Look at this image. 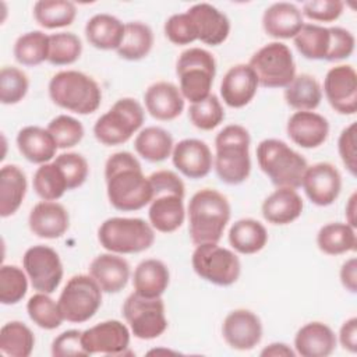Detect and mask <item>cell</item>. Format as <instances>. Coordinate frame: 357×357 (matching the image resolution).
<instances>
[{
	"label": "cell",
	"mask_w": 357,
	"mask_h": 357,
	"mask_svg": "<svg viewBox=\"0 0 357 357\" xmlns=\"http://www.w3.org/2000/svg\"><path fill=\"white\" fill-rule=\"evenodd\" d=\"M339 156L351 176H356L357 162H356V123H350L344 127L337 139Z\"/></svg>",
	"instance_id": "cell-54"
},
{
	"label": "cell",
	"mask_w": 357,
	"mask_h": 357,
	"mask_svg": "<svg viewBox=\"0 0 357 357\" xmlns=\"http://www.w3.org/2000/svg\"><path fill=\"white\" fill-rule=\"evenodd\" d=\"M124 26L117 17L106 13L95 14L86 21L85 36L99 50H117L124 36Z\"/></svg>",
	"instance_id": "cell-31"
},
{
	"label": "cell",
	"mask_w": 357,
	"mask_h": 357,
	"mask_svg": "<svg viewBox=\"0 0 357 357\" xmlns=\"http://www.w3.org/2000/svg\"><path fill=\"white\" fill-rule=\"evenodd\" d=\"M82 53V42L73 32H56L49 35L47 61L53 66L75 63Z\"/></svg>",
	"instance_id": "cell-44"
},
{
	"label": "cell",
	"mask_w": 357,
	"mask_h": 357,
	"mask_svg": "<svg viewBox=\"0 0 357 357\" xmlns=\"http://www.w3.org/2000/svg\"><path fill=\"white\" fill-rule=\"evenodd\" d=\"M102 293L91 275L71 276L57 300L64 321L73 324L89 321L102 305Z\"/></svg>",
	"instance_id": "cell-11"
},
{
	"label": "cell",
	"mask_w": 357,
	"mask_h": 357,
	"mask_svg": "<svg viewBox=\"0 0 357 357\" xmlns=\"http://www.w3.org/2000/svg\"><path fill=\"white\" fill-rule=\"evenodd\" d=\"M262 357H293L296 356V351H293L286 343L275 342L268 344L261 351Z\"/></svg>",
	"instance_id": "cell-57"
},
{
	"label": "cell",
	"mask_w": 357,
	"mask_h": 357,
	"mask_svg": "<svg viewBox=\"0 0 357 357\" xmlns=\"http://www.w3.org/2000/svg\"><path fill=\"white\" fill-rule=\"evenodd\" d=\"M173 146L174 142L172 134L156 126L142 128L134 139L137 153L151 163L166 160L172 155Z\"/></svg>",
	"instance_id": "cell-34"
},
{
	"label": "cell",
	"mask_w": 357,
	"mask_h": 357,
	"mask_svg": "<svg viewBox=\"0 0 357 357\" xmlns=\"http://www.w3.org/2000/svg\"><path fill=\"white\" fill-rule=\"evenodd\" d=\"M257 160L261 170L278 188L297 190L301 187L303 176L308 167L303 155L276 138H266L258 144Z\"/></svg>",
	"instance_id": "cell-5"
},
{
	"label": "cell",
	"mask_w": 357,
	"mask_h": 357,
	"mask_svg": "<svg viewBox=\"0 0 357 357\" xmlns=\"http://www.w3.org/2000/svg\"><path fill=\"white\" fill-rule=\"evenodd\" d=\"M339 342L344 350L357 351V318L351 317L343 322L339 331Z\"/></svg>",
	"instance_id": "cell-55"
},
{
	"label": "cell",
	"mask_w": 357,
	"mask_h": 357,
	"mask_svg": "<svg viewBox=\"0 0 357 357\" xmlns=\"http://www.w3.org/2000/svg\"><path fill=\"white\" fill-rule=\"evenodd\" d=\"M33 17L46 29L64 28L74 22L77 7L68 0H39L33 4Z\"/></svg>",
	"instance_id": "cell-39"
},
{
	"label": "cell",
	"mask_w": 357,
	"mask_h": 357,
	"mask_svg": "<svg viewBox=\"0 0 357 357\" xmlns=\"http://www.w3.org/2000/svg\"><path fill=\"white\" fill-rule=\"evenodd\" d=\"M89 275L103 293L121 291L130 279V264L120 254H99L89 264Z\"/></svg>",
	"instance_id": "cell-24"
},
{
	"label": "cell",
	"mask_w": 357,
	"mask_h": 357,
	"mask_svg": "<svg viewBox=\"0 0 357 357\" xmlns=\"http://www.w3.org/2000/svg\"><path fill=\"white\" fill-rule=\"evenodd\" d=\"M22 266L31 286L39 293H54L64 275L59 254L49 245L38 244L29 247L22 257Z\"/></svg>",
	"instance_id": "cell-13"
},
{
	"label": "cell",
	"mask_w": 357,
	"mask_h": 357,
	"mask_svg": "<svg viewBox=\"0 0 357 357\" xmlns=\"http://www.w3.org/2000/svg\"><path fill=\"white\" fill-rule=\"evenodd\" d=\"M293 40L303 57L308 60H326L331 45L329 28L318 24H304Z\"/></svg>",
	"instance_id": "cell-38"
},
{
	"label": "cell",
	"mask_w": 357,
	"mask_h": 357,
	"mask_svg": "<svg viewBox=\"0 0 357 357\" xmlns=\"http://www.w3.org/2000/svg\"><path fill=\"white\" fill-rule=\"evenodd\" d=\"M105 178L109 202L117 211H138L151 204L153 191L149 178L131 152L110 155L105 163Z\"/></svg>",
	"instance_id": "cell-1"
},
{
	"label": "cell",
	"mask_w": 357,
	"mask_h": 357,
	"mask_svg": "<svg viewBox=\"0 0 357 357\" xmlns=\"http://www.w3.org/2000/svg\"><path fill=\"white\" fill-rule=\"evenodd\" d=\"M286 103L297 112L315 110L322 100V88L315 77L298 74L284 88Z\"/></svg>",
	"instance_id": "cell-35"
},
{
	"label": "cell",
	"mask_w": 357,
	"mask_h": 357,
	"mask_svg": "<svg viewBox=\"0 0 357 357\" xmlns=\"http://www.w3.org/2000/svg\"><path fill=\"white\" fill-rule=\"evenodd\" d=\"M26 176L17 165H6L0 170V216L14 215L26 194Z\"/></svg>",
	"instance_id": "cell-32"
},
{
	"label": "cell",
	"mask_w": 357,
	"mask_h": 357,
	"mask_svg": "<svg viewBox=\"0 0 357 357\" xmlns=\"http://www.w3.org/2000/svg\"><path fill=\"white\" fill-rule=\"evenodd\" d=\"M180 92L185 100L197 103L211 95L216 75V61L211 52L202 47H190L180 53L176 63Z\"/></svg>",
	"instance_id": "cell-7"
},
{
	"label": "cell",
	"mask_w": 357,
	"mask_h": 357,
	"mask_svg": "<svg viewBox=\"0 0 357 357\" xmlns=\"http://www.w3.org/2000/svg\"><path fill=\"white\" fill-rule=\"evenodd\" d=\"M52 356L54 357H78L88 356L82 346V331L70 329L60 333L52 342Z\"/></svg>",
	"instance_id": "cell-53"
},
{
	"label": "cell",
	"mask_w": 357,
	"mask_h": 357,
	"mask_svg": "<svg viewBox=\"0 0 357 357\" xmlns=\"http://www.w3.org/2000/svg\"><path fill=\"white\" fill-rule=\"evenodd\" d=\"M222 336L234 350H251L262 339V324L257 314L237 308L226 315L222 324Z\"/></svg>",
	"instance_id": "cell-17"
},
{
	"label": "cell",
	"mask_w": 357,
	"mask_h": 357,
	"mask_svg": "<svg viewBox=\"0 0 357 357\" xmlns=\"http://www.w3.org/2000/svg\"><path fill=\"white\" fill-rule=\"evenodd\" d=\"M49 96L61 109L77 114H91L100 106L102 89L85 73L64 70L56 73L49 81Z\"/></svg>",
	"instance_id": "cell-4"
},
{
	"label": "cell",
	"mask_w": 357,
	"mask_h": 357,
	"mask_svg": "<svg viewBox=\"0 0 357 357\" xmlns=\"http://www.w3.org/2000/svg\"><path fill=\"white\" fill-rule=\"evenodd\" d=\"M32 185L38 197L43 201H57L68 191L66 177L54 162L43 163L36 169Z\"/></svg>",
	"instance_id": "cell-42"
},
{
	"label": "cell",
	"mask_w": 357,
	"mask_h": 357,
	"mask_svg": "<svg viewBox=\"0 0 357 357\" xmlns=\"http://www.w3.org/2000/svg\"><path fill=\"white\" fill-rule=\"evenodd\" d=\"M46 130L52 134L59 149H67L78 145L85 134L82 123L67 114H60L52 119Z\"/></svg>",
	"instance_id": "cell-48"
},
{
	"label": "cell",
	"mask_w": 357,
	"mask_h": 357,
	"mask_svg": "<svg viewBox=\"0 0 357 357\" xmlns=\"http://www.w3.org/2000/svg\"><path fill=\"white\" fill-rule=\"evenodd\" d=\"M191 18L197 39L209 46L222 45L230 33V21L225 13L209 3H198L187 11Z\"/></svg>",
	"instance_id": "cell-19"
},
{
	"label": "cell",
	"mask_w": 357,
	"mask_h": 357,
	"mask_svg": "<svg viewBox=\"0 0 357 357\" xmlns=\"http://www.w3.org/2000/svg\"><path fill=\"white\" fill-rule=\"evenodd\" d=\"M20 153L31 163L43 165L56 158L59 149L52 134L39 126H26L17 134Z\"/></svg>",
	"instance_id": "cell-29"
},
{
	"label": "cell",
	"mask_w": 357,
	"mask_h": 357,
	"mask_svg": "<svg viewBox=\"0 0 357 357\" xmlns=\"http://www.w3.org/2000/svg\"><path fill=\"white\" fill-rule=\"evenodd\" d=\"M28 290V275L15 265L0 268V303L13 305L20 303Z\"/></svg>",
	"instance_id": "cell-45"
},
{
	"label": "cell",
	"mask_w": 357,
	"mask_h": 357,
	"mask_svg": "<svg viewBox=\"0 0 357 357\" xmlns=\"http://www.w3.org/2000/svg\"><path fill=\"white\" fill-rule=\"evenodd\" d=\"M258 78L248 64L230 67L220 82L222 100L233 109L247 106L258 91Z\"/></svg>",
	"instance_id": "cell-20"
},
{
	"label": "cell",
	"mask_w": 357,
	"mask_h": 357,
	"mask_svg": "<svg viewBox=\"0 0 357 357\" xmlns=\"http://www.w3.org/2000/svg\"><path fill=\"white\" fill-rule=\"evenodd\" d=\"M172 160L174 167L188 178H202L209 174L213 156L206 142L197 138H185L173 146Z\"/></svg>",
	"instance_id": "cell-18"
},
{
	"label": "cell",
	"mask_w": 357,
	"mask_h": 357,
	"mask_svg": "<svg viewBox=\"0 0 357 357\" xmlns=\"http://www.w3.org/2000/svg\"><path fill=\"white\" fill-rule=\"evenodd\" d=\"M123 317L131 333L142 340L156 339L167 329L165 303L160 297L148 298L131 293L123 304Z\"/></svg>",
	"instance_id": "cell-12"
},
{
	"label": "cell",
	"mask_w": 357,
	"mask_h": 357,
	"mask_svg": "<svg viewBox=\"0 0 357 357\" xmlns=\"http://www.w3.org/2000/svg\"><path fill=\"white\" fill-rule=\"evenodd\" d=\"M336 335L324 322H308L294 336L296 354L303 357H326L336 349Z\"/></svg>",
	"instance_id": "cell-27"
},
{
	"label": "cell",
	"mask_w": 357,
	"mask_h": 357,
	"mask_svg": "<svg viewBox=\"0 0 357 357\" xmlns=\"http://www.w3.org/2000/svg\"><path fill=\"white\" fill-rule=\"evenodd\" d=\"M26 312L31 321L42 329L53 331L64 321L59 303L46 293H36L26 303Z\"/></svg>",
	"instance_id": "cell-43"
},
{
	"label": "cell",
	"mask_w": 357,
	"mask_h": 357,
	"mask_svg": "<svg viewBox=\"0 0 357 357\" xmlns=\"http://www.w3.org/2000/svg\"><path fill=\"white\" fill-rule=\"evenodd\" d=\"M188 117L194 127L202 131H211L223 121L225 110L219 98L211 93L204 100L191 103L188 109Z\"/></svg>",
	"instance_id": "cell-46"
},
{
	"label": "cell",
	"mask_w": 357,
	"mask_h": 357,
	"mask_svg": "<svg viewBox=\"0 0 357 357\" xmlns=\"http://www.w3.org/2000/svg\"><path fill=\"white\" fill-rule=\"evenodd\" d=\"M317 245L326 255H342L356 250V230L347 223L332 222L324 225L317 234Z\"/></svg>",
	"instance_id": "cell-37"
},
{
	"label": "cell",
	"mask_w": 357,
	"mask_h": 357,
	"mask_svg": "<svg viewBox=\"0 0 357 357\" xmlns=\"http://www.w3.org/2000/svg\"><path fill=\"white\" fill-rule=\"evenodd\" d=\"M184 100L178 86L167 81H158L149 85L144 93L146 112L160 121L177 119L184 110Z\"/></svg>",
	"instance_id": "cell-22"
},
{
	"label": "cell",
	"mask_w": 357,
	"mask_h": 357,
	"mask_svg": "<svg viewBox=\"0 0 357 357\" xmlns=\"http://www.w3.org/2000/svg\"><path fill=\"white\" fill-rule=\"evenodd\" d=\"M303 25L304 18L301 10L293 3H273L262 15V28L265 33L275 39L294 38Z\"/></svg>",
	"instance_id": "cell-26"
},
{
	"label": "cell",
	"mask_w": 357,
	"mask_h": 357,
	"mask_svg": "<svg viewBox=\"0 0 357 357\" xmlns=\"http://www.w3.org/2000/svg\"><path fill=\"white\" fill-rule=\"evenodd\" d=\"M248 66L264 88H286L296 77V63L290 47L282 42H271L257 50Z\"/></svg>",
	"instance_id": "cell-10"
},
{
	"label": "cell",
	"mask_w": 357,
	"mask_h": 357,
	"mask_svg": "<svg viewBox=\"0 0 357 357\" xmlns=\"http://www.w3.org/2000/svg\"><path fill=\"white\" fill-rule=\"evenodd\" d=\"M29 88L26 74L13 66H4L0 70V102L3 105H17L21 102Z\"/></svg>",
	"instance_id": "cell-47"
},
{
	"label": "cell",
	"mask_w": 357,
	"mask_h": 357,
	"mask_svg": "<svg viewBox=\"0 0 357 357\" xmlns=\"http://www.w3.org/2000/svg\"><path fill=\"white\" fill-rule=\"evenodd\" d=\"M28 225L35 236L54 240L68 230L70 216L61 204L56 201H42L31 209Z\"/></svg>",
	"instance_id": "cell-23"
},
{
	"label": "cell",
	"mask_w": 357,
	"mask_h": 357,
	"mask_svg": "<svg viewBox=\"0 0 357 357\" xmlns=\"http://www.w3.org/2000/svg\"><path fill=\"white\" fill-rule=\"evenodd\" d=\"M308 199L318 206L332 205L342 191V174L328 162L308 166L301 181Z\"/></svg>",
	"instance_id": "cell-16"
},
{
	"label": "cell",
	"mask_w": 357,
	"mask_h": 357,
	"mask_svg": "<svg viewBox=\"0 0 357 357\" xmlns=\"http://www.w3.org/2000/svg\"><path fill=\"white\" fill-rule=\"evenodd\" d=\"M53 162L63 172L68 190L78 188L86 181L89 174V166L82 155L77 152H66L57 155Z\"/></svg>",
	"instance_id": "cell-49"
},
{
	"label": "cell",
	"mask_w": 357,
	"mask_h": 357,
	"mask_svg": "<svg viewBox=\"0 0 357 357\" xmlns=\"http://www.w3.org/2000/svg\"><path fill=\"white\" fill-rule=\"evenodd\" d=\"M163 31H165L166 38L172 43L178 45V46L190 45V43L198 40L194 24L187 13L170 15L165 22Z\"/></svg>",
	"instance_id": "cell-50"
},
{
	"label": "cell",
	"mask_w": 357,
	"mask_h": 357,
	"mask_svg": "<svg viewBox=\"0 0 357 357\" xmlns=\"http://www.w3.org/2000/svg\"><path fill=\"white\" fill-rule=\"evenodd\" d=\"M100 245L114 254L142 252L155 241V231L151 223L141 218H109L98 229Z\"/></svg>",
	"instance_id": "cell-6"
},
{
	"label": "cell",
	"mask_w": 357,
	"mask_h": 357,
	"mask_svg": "<svg viewBox=\"0 0 357 357\" xmlns=\"http://www.w3.org/2000/svg\"><path fill=\"white\" fill-rule=\"evenodd\" d=\"M153 32L149 25L131 21L124 26V36L117 47V54L128 61H138L146 57L153 47Z\"/></svg>",
	"instance_id": "cell-36"
},
{
	"label": "cell",
	"mask_w": 357,
	"mask_h": 357,
	"mask_svg": "<svg viewBox=\"0 0 357 357\" xmlns=\"http://www.w3.org/2000/svg\"><path fill=\"white\" fill-rule=\"evenodd\" d=\"M250 144V132L240 124H229L218 132L213 165L223 183L237 185L248 178L251 173Z\"/></svg>",
	"instance_id": "cell-3"
},
{
	"label": "cell",
	"mask_w": 357,
	"mask_h": 357,
	"mask_svg": "<svg viewBox=\"0 0 357 357\" xmlns=\"http://www.w3.org/2000/svg\"><path fill=\"white\" fill-rule=\"evenodd\" d=\"M130 332L117 319L103 321L82 331V346L88 356H124L130 347Z\"/></svg>",
	"instance_id": "cell-14"
},
{
	"label": "cell",
	"mask_w": 357,
	"mask_h": 357,
	"mask_svg": "<svg viewBox=\"0 0 357 357\" xmlns=\"http://www.w3.org/2000/svg\"><path fill=\"white\" fill-rule=\"evenodd\" d=\"M191 264L201 279L216 286H230L237 282L241 273L238 257L218 243L195 245Z\"/></svg>",
	"instance_id": "cell-9"
},
{
	"label": "cell",
	"mask_w": 357,
	"mask_h": 357,
	"mask_svg": "<svg viewBox=\"0 0 357 357\" xmlns=\"http://www.w3.org/2000/svg\"><path fill=\"white\" fill-rule=\"evenodd\" d=\"M149 223L160 233L176 231L185 219L184 197L177 192H156L148 209Z\"/></svg>",
	"instance_id": "cell-25"
},
{
	"label": "cell",
	"mask_w": 357,
	"mask_h": 357,
	"mask_svg": "<svg viewBox=\"0 0 357 357\" xmlns=\"http://www.w3.org/2000/svg\"><path fill=\"white\" fill-rule=\"evenodd\" d=\"M344 8V3L340 0H310L303 4V17L318 22L336 21Z\"/></svg>",
	"instance_id": "cell-51"
},
{
	"label": "cell",
	"mask_w": 357,
	"mask_h": 357,
	"mask_svg": "<svg viewBox=\"0 0 357 357\" xmlns=\"http://www.w3.org/2000/svg\"><path fill=\"white\" fill-rule=\"evenodd\" d=\"M170 283L169 268L160 259L148 258L141 261L134 269V291L142 297L156 298L167 290Z\"/></svg>",
	"instance_id": "cell-30"
},
{
	"label": "cell",
	"mask_w": 357,
	"mask_h": 357,
	"mask_svg": "<svg viewBox=\"0 0 357 357\" xmlns=\"http://www.w3.org/2000/svg\"><path fill=\"white\" fill-rule=\"evenodd\" d=\"M230 204L222 192L213 188L197 191L187 208L188 231L192 244L219 243L230 220Z\"/></svg>",
	"instance_id": "cell-2"
},
{
	"label": "cell",
	"mask_w": 357,
	"mask_h": 357,
	"mask_svg": "<svg viewBox=\"0 0 357 357\" xmlns=\"http://www.w3.org/2000/svg\"><path fill=\"white\" fill-rule=\"evenodd\" d=\"M35 346L33 332L21 321H10L0 329V351L10 357H28Z\"/></svg>",
	"instance_id": "cell-40"
},
{
	"label": "cell",
	"mask_w": 357,
	"mask_h": 357,
	"mask_svg": "<svg viewBox=\"0 0 357 357\" xmlns=\"http://www.w3.org/2000/svg\"><path fill=\"white\" fill-rule=\"evenodd\" d=\"M289 138L298 146L314 149L321 146L329 135L328 120L314 110L294 112L286 126Z\"/></svg>",
	"instance_id": "cell-21"
},
{
	"label": "cell",
	"mask_w": 357,
	"mask_h": 357,
	"mask_svg": "<svg viewBox=\"0 0 357 357\" xmlns=\"http://www.w3.org/2000/svg\"><path fill=\"white\" fill-rule=\"evenodd\" d=\"M303 208V199L294 188L279 187L264 199L261 211L266 222L284 226L298 219Z\"/></svg>",
	"instance_id": "cell-28"
},
{
	"label": "cell",
	"mask_w": 357,
	"mask_h": 357,
	"mask_svg": "<svg viewBox=\"0 0 357 357\" xmlns=\"http://www.w3.org/2000/svg\"><path fill=\"white\" fill-rule=\"evenodd\" d=\"M339 278L342 282V286L350 291V293H356L357 291V259L349 258L346 262H343L340 272H339Z\"/></svg>",
	"instance_id": "cell-56"
},
{
	"label": "cell",
	"mask_w": 357,
	"mask_h": 357,
	"mask_svg": "<svg viewBox=\"0 0 357 357\" xmlns=\"http://www.w3.org/2000/svg\"><path fill=\"white\" fill-rule=\"evenodd\" d=\"M144 120L141 103L134 98H121L96 120L93 135L106 146L121 145L142 127Z\"/></svg>",
	"instance_id": "cell-8"
},
{
	"label": "cell",
	"mask_w": 357,
	"mask_h": 357,
	"mask_svg": "<svg viewBox=\"0 0 357 357\" xmlns=\"http://www.w3.org/2000/svg\"><path fill=\"white\" fill-rule=\"evenodd\" d=\"M324 93L331 107L339 114L357 112V73L353 66L339 64L328 70L324 79Z\"/></svg>",
	"instance_id": "cell-15"
},
{
	"label": "cell",
	"mask_w": 357,
	"mask_h": 357,
	"mask_svg": "<svg viewBox=\"0 0 357 357\" xmlns=\"http://www.w3.org/2000/svg\"><path fill=\"white\" fill-rule=\"evenodd\" d=\"M15 60L28 67L39 66L47 61L49 35L42 31H29L18 36L13 49Z\"/></svg>",
	"instance_id": "cell-41"
},
{
	"label": "cell",
	"mask_w": 357,
	"mask_h": 357,
	"mask_svg": "<svg viewBox=\"0 0 357 357\" xmlns=\"http://www.w3.org/2000/svg\"><path fill=\"white\" fill-rule=\"evenodd\" d=\"M329 32H331V45H329L326 61H339L350 57L356 46L354 35L342 26H331Z\"/></svg>",
	"instance_id": "cell-52"
},
{
	"label": "cell",
	"mask_w": 357,
	"mask_h": 357,
	"mask_svg": "<svg viewBox=\"0 0 357 357\" xmlns=\"http://www.w3.org/2000/svg\"><path fill=\"white\" fill-rule=\"evenodd\" d=\"M357 194L353 192L346 204V208H344V215H346V223L350 225L351 227L356 229L357 223H356V209H357Z\"/></svg>",
	"instance_id": "cell-58"
},
{
	"label": "cell",
	"mask_w": 357,
	"mask_h": 357,
	"mask_svg": "<svg viewBox=\"0 0 357 357\" xmlns=\"http://www.w3.org/2000/svg\"><path fill=\"white\" fill-rule=\"evenodd\" d=\"M229 243L233 250L240 254H257L266 245L268 231L265 226L255 219H238L229 230Z\"/></svg>",
	"instance_id": "cell-33"
}]
</instances>
